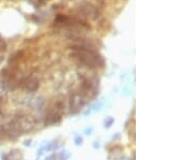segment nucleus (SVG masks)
Returning a JSON list of instances; mask_svg holds the SVG:
<instances>
[{"mask_svg":"<svg viewBox=\"0 0 194 160\" xmlns=\"http://www.w3.org/2000/svg\"><path fill=\"white\" fill-rule=\"evenodd\" d=\"M13 121L16 123L17 126L20 127V129L22 132L29 131V130H31L32 129V127H34V121H32V118L29 115L24 114V113L17 114Z\"/></svg>","mask_w":194,"mask_h":160,"instance_id":"obj_1","label":"nucleus"},{"mask_svg":"<svg viewBox=\"0 0 194 160\" xmlns=\"http://www.w3.org/2000/svg\"><path fill=\"white\" fill-rule=\"evenodd\" d=\"M62 111L57 110L55 107H51V110H49L46 115L44 118V125H53V124H57L62 119V115H63Z\"/></svg>","mask_w":194,"mask_h":160,"instance_id":"obj_2","label":"nucleus"},{"mask_svg":"<svg viewBox=\"0 0 194 160\" xmlns=\"http://www.w3.org/2000/svg\"><path fill=\"white\" fill-rule=\"evenodd\" d=\"M85 104V100L79 94H73L69 100V110L71 113H77Z\"/></svg>","mask_w":194,"mask_h":160,"instance_id":"obj_3","label":"nucleus"},{"mask_svg":"<svg viewBox=\"0 0 194 160\" xmlns=\"http://www.w3.org/2000/svg\"><path fill=\"white\" fill-rule=\"evenodd\" d=\"M25 87H26V89L28 90V91L32 93V91L37 90V89H38V87H39V81H38L37 79L28 80V81L25 83Z\"/></svg>","mask_w":194,"mask_h":160,"instance_id":"obj_4","label":"nucleus"},{"mask_svg":"<svg viewBox=\"0 0 194 160\" xmlns=\"http://www.w3.org/2000/svg\"><path fill=\"white\" fill-rule=\"evenodd\" d=\"M81 87H82V90H83L85 94H90L91 91H93L94 85L90 80H83V82H82V84H81Z\"/></svg>","mask_w":194,"mask_h":160,"instance_id":"obj_5","label":"nucleus"},{"mask_svg":"<svg viewBox=\"0 0 194 160\" xmlns=\"http://www.w3.org/2000/svg\"><path fill=\"white\" fill-rule=\"evenodd\" d=\"M0 114H1V109H0Z\"/></svg>","mask_w":194,"mask_h":160,"instance_id":"obj_6","label":"nucleus"}]
</instances>
